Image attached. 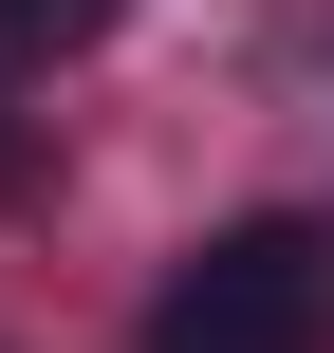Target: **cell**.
Returning a JSON list of instances; mask_svg holds the SVG:
<instances>
[{"instance_id":"2","label":"cell","mask_w":334,"mask_h":353,"mask_svg":"<svg viewBox=\"0 0 334 353\" xmlns=\"http://www.w3.org/2000/svg\"><path fill=\"white\" fill-rule=\"evenodd\" d=\"M112 19H130V0H0V37H19V56H74V37H112Z\"/></svg>"},{"instance_id":"1","label":"cell","mask_w":334,"mask_h":353,"mask_svg":"<svg viewBox=\"0 0 334 353\" xmlns=\"http://www.w3.org/2000/svg\"><path fill=\"white\" fill-rule=\"evenodd\" d=\"M149 353H334V242L316 223H223L149 298Z\"/></svg>"}]
</instances>
